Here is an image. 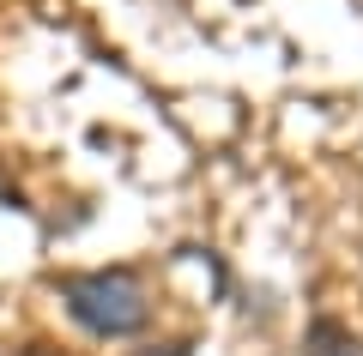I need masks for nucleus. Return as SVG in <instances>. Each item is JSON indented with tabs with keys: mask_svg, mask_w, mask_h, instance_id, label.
Instances as JSON below:
<instances>
[{
	"mask_svg": "<svg viewBox=\"0 0 363 356\" xmlns=\"http://www.w3.org/2000/svg\"><path fill=\"white\" fill-rule=\"evenodd\" d=\"M61 302H67V314L85 332H97V338H128V332H140L145 320H152L145 290L133 284V272H121V266L116 272H67Z\"/></svg>",
	"mask_w": 363,
	"mask_h": 356,
	"instance_id": "obj_1",
	"label": "nucleus"
},
{
	"mask_svg": "<svg viewBox=\"0 0 363 356\" xmlns=\"http://www.w3.org/2000/svg\"><path fill=\"white\" fill-rule=\"evenodd\" d=\"M303 356H363V338L333 314H315L303 332Z\"/></svg>",
	"mask_w": 363,
	"mask_h": 356,
	"instance_id": "obj_2",
	"label": "nucleus"
},
{
	"mask_svg": "<svg viewBox=\"0 0 363 356\" xmlns=\"http://www.w3.org/2000/svg\"><path fill=\"white\" fill-rule=\"evenodd\" d=\"M133 356H194V338H164V344H145Z\"/></svg>",
	"mask_w": 363,
	"mask_h": 356,
	"instance_id": "obj_3",
	"label": "nucleus"
},
{
	"mask_svg": "<svg viewBox=\"0 0 363 356\" xmlns=\"http://www.w3.org/2000/svg\"><path fill=\"white\" fill-rule=\"evenodd\" d=\"M25 356H61V350H49V344H30V350Z\"/></svg>",
	"mask_w": 363,
	"mask_h": 356,
	"instance_id": "obj_4",
	"label": "nucleus"
}]
</instances>
